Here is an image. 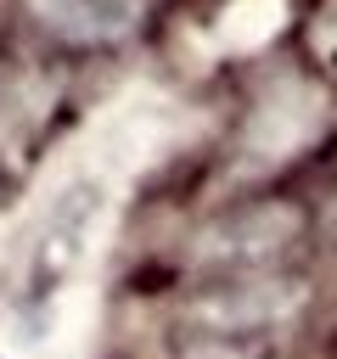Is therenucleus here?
I'll return each mask as SVG.
<instances>
[{
    "label": "nucleus",
    "mask_w": 337,
    "mask_h": 359,
    "mask_svg": "<svg viewBox=\"0 0 337 359\" xmlns=\"http://www.w3.org/2000/svg\"><path fill=\"white\" fill-rule=\"evenodd\" d=\"M95 208H101V191L84 180V185L62 191L56 208L45 213L39 241H34V252H28V275H22V309H28V314L51 309L56 292L73 280V269H79V258H84V247H90Z\"/></svg>",
    "instance_id": "nucleus-1"
},
{
    "label": "nucleus",
    "mask_w": 337,
    "mask_h": 359,
    "mask_svg": "<svg viewBox=\"0 0 337 359\" xmlns=\"http://www.w3.org/2000/svg\"><path fill=\"white\" fill-rule=\"evenodd\" d=\"M298 286L281 269H247V275H213V286L197 297V325L208 337H247L258 325H275L281 314H292Z\"/></svg>",
    "instance_id": "nucleus-2"
},
{
    "label": "nucleus",
    "mask_w": 337,
    "mask_h": 359,
    "mask_svg": "<svg viewBox=\"0 0 337 359\" xmlns=\"http://www.w3.org/2000/svg\"><path fill=\"white\" fill-rule=\"evenodd\" d=\"M298 236L292 213L281 208H242L230 219H213L197 241V258L213 269V275H247V269H270L286 241Z\"/></svg>",
    "instance_id": "nucleus-3"
},
{
    "label": "nucleus",
    "mask_w": 337,
    "mask_h": 359,
    "mask_svg": "<svg viewBox=\"0 0 337 359\" xmlns=\"http://www.w3.org/2000/svg\"><path fill=\"white\" fill-rule=\"evenodd\" d=\"M28 22L51 34L56 45L90 50V45H118L140 22V0H22Z\"/></svg>",
    "instance_id": "nucleus-4"
},
{
    "label": "nucleus",
    "mask_w": 337,
    "mask_h": 359,
    "mask_svg": "<svg viewBox=\"0 0 337 359\" xmlns=\"http://www.w3.org/2000/svg\"><path fill=\"white\" fill-rule=\"evenodd\" d=\"M185 359H253V353H247L236 337H208V342H202V348H191Z\"/></svg>",
    "instance_id": "nucleus-5"
}]
</instances>
